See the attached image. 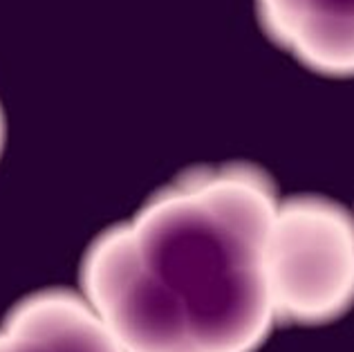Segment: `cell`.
<instances>
[{"mask_svg":"<svg viewBox=\"0 0 354 352\" xmlns=\"http://www.w3.org/2000/svg\"><path fill=\"white\" fill-rule=\"evenodd\" d=\"M278 200L245 164L186 173L90 245L83 296L126 352H254L278 323L267 274Z\"/></svg>","mask_w":354,"mask_h":352,"instance_id":"1","label":"cell"},{"mask_svg":"<svg viewBox=\"0 0 354 352\" xmlns=\"http://www.w3.org/2000/svg\"><path fill=\"white\" fill-rule=\"evenodd\" d=\"M278 321L323 323L354 303V218L314 196L278 200L267 236Z\"/></svg>","mask_w":354,"mask_h":352,"instance_id":"2","label":"cell"},{"mask_svg":"<svg viewBox=\"0 0 354 352\" xmlns=\"http://www.w3.org/2000/svg\"><path fill=\"white\" fill-rule=\"evenodd\" d=\"M0 352H126L83 294H32L0 326Z\"/></svg>","mask_w":354,"mask_h":352,"instance_id":"3","label":"cell"},{"mask_svg":"<svg viewBox=\"0 0 354 352\" xmlns=\"http://www.w3.org/2000/svg\"><path fill=\"white\" fill-rule=\"evenodd\" d=\"M267 34L303 66L354 74V0H256Z\"/></svg>","mask_w":354,"mask_h":352,"instance_id":"4","label":"cell"},{"mask_svg":"<svg viewBox=\"0 0 354 352\" xmlns=\"http://www.w3.org/2000/svg\"><path fill=\"white\" fill-rule=\"evenodd\" d=\"M3 144H5V119H3V110H0V153H3Z\"/></svg>","mask_w":354,"mask_h":352,"instance_id":"5","label":"cell"}]
</instances>
